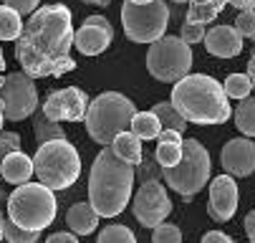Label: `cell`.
<instances>
[{
    "instance_id": "obj_1",
    "label": "cell",
    "mask_w": 255,
    "mask_h": 243,
    "mask_svg": "<svg viewBox=\"0 0 255 243\" xmlns=\"http://www.w3.org/2000/svg\"><path fill=\"white\" fill-rule=\"evenodd\" d=\"M74 36V15L68 5H43L23 25L15 41V58L30 79H58L76 68V61L71 58Z\"/></svg>"
},
{
    "instance_id": "obj_30",
    "label": "cell",
    "mask_w": 255,
    "mask_h": 243,
    "mask_svg": "<svg viewBox=\"0 0 255 243\" xmlns=\"http://www.w3.org/2000/svg\"><path fill=\"white\" fill-rule=\"evenodd\" d=\"M162 165L157 162V157H144L136 165V180L139 183H149V180H159L162 178Z\"/></svg>"
},
{
    "instance_id": "obj_17",
    "label": "cell",
    "mask_w": 255,
    "mask_h": 243,
    "mask_svg": "<svg viewBox=\"0 0 255 243\" xmlns=\"http://www.w3.org/2000/svg\"><path fill=\"white\" fill-rule=\"evenodd\" d=\"M35 172V165L33 160L18 150V152H10L3 162H0V175H3L10 185H23V183H30V175Z\"/></svg>"
},
{
    "instance_id": "obj_23",
    "label": "cell",
    "mask_w": 255,
    "mask_h": 243,
    "mask_svg": "<svg viewBox=\"0 0 255 243\" xmlns=\"http://www.w3.org/2000/svg\"><path fill=\"white\" fill-rule=\"evenodd\" d=\"M23 15L10 5H0V41H18L23 33Z\"/></svg>"
},
{
    "instance_id": "obj_3",
    "label": "cell",
    "mask_w": 255,
    "mask_h": 243,
    "mask_svg": "<svg viewBox=\"0 0 255 243\" xmlns=\"http://www.w3.org/2000/svg\"><path fill=\"white\" fill-rule=\"evenodd\" d=\"M172 104L190 124H225L233 112L225 86L207 74L179 79L172 89Z\"/></svg>"
},
{
    "instance_id": "obj_22",
    "label": "cell",
    "mask_w": 255,
    "mask_h": 243,
    "mask_svg": "<svg viewBox=\"0 0 255 243\" xmlns=\"http://www.w3.org/2000/svg\"><path fill=\"white\" fill-rule=\"evenodd\" d=\"M139 140L144 142V140H157V137L164 132L162 129V122H159V117L149 109V112H136L134 114V119H131V127H129Z\"/></svg>"
},
{
    "instance_id": "obj_20",
    "label": "cell",
    "mask_w": 255,
    "mask_h": 243,
    "mask_svg": "<svg viewBox=\"0 0 255 243\" xmlns=\"http://www.w3.org/2000/svg\"><path fill=\"white\" fill-rule=\"evenodd\" d=\"M112 150L124 160V162H131L134 167L144 160V150H141V140L131 132V129H127V132H122L117 140L112 142Z\"/></svg>"
},
{
    "instance_id": "obj_10",
    "label": "cell",
    "mask_w": 255,
    "mask_h": 243,
    "mask_svg": "<svg viewBox=\"0 0 255 243\" xmlns=\"http://www.w3.org/2000/svg\"><path fill=\"white\" fill-rule=\"evenodd\" d=\"M131 213L144 228H157L172 213V200L167 195V185L159 180L141 183V188L131 198Z\"/></svg>"
},
{
    "instance_id": "obj_39",
    "label": "cell",
    "mask_w": 255,
    "mask_h": 243,
    "mask_svg": "<svg viewBox=\"0 0 255 243\" xmlns=\"http://www.w3.org/2000/svg\"><path fill=\"white\" fill-rule=\"evenodd\" d=\"M230 5L238 10H255V0H230Z\"/></svg>"
},
{
    "instance_id": "obj_4",
    "label": "cell",
    "mask_w": 255,
    "mask_h": 243,
    "mask_svg": "<svg viewBox=\"0 0 255 243\" xmlns=\"http://www.w3.org/2000/svg\"><path fill=\"white\" fill-rule=\"evenodd\" d=\"M134 114H136V107L129 96L119 91H104L89 104L84 124L96 145L112 147L117 137L131 127Z\"/></svg>"
},
{
    "instance_id": "obj_38",
    "label": "cell",
    "mask_w": 255,
    "mask_h": 243,
    "mask_svg": "<svg viewBox=\"0 0 255 243\" xmlns=\"http://www.w3.org/2000/svg\"><path fill=\"white\" fill-rule=\"evenodd\" d=\"M245 233H248L250 243H255V211H250L245 216Z\"/></svg>"
},
{
    "instance_id": "obj_31",
    "label": "cell",
    "mask_w": 255,
    "mask_h": 243,
    "mask_svg": "<svg viewBox=\"0 0 255 243\" xmlns=\"http://www.w3.org/2000/svg\"><path fill=\"white\" fill-rule=\"evenodd\" d=\"M152 243H182V231L172 223H159L152 233Z\"/></svg>"
},
{
    "instance_id": "obj_11",
    "label": "cell",
    "mask_w": 255,
    "mask_h": 243,
    "mask_svg": "<svg viewBox=\"0 0 255 243\" xmlns=\"http://www.w3.org/2000/svg\"><path fill=\"white\" fill-rule=\"evenodd\" d=\"M0 96L5 101V117L10 122L28 119L38 109V89L25 71L8 74L3 89H0Z\"/></svg>"
},
{
    "instance_id": "obj_18",
    "label": "cell",
    "mask_w": 255,
    "mask_h": 243,
    "mask_svg": "<svg viewBox=\"0 0 255 243\" xmlns=\"http://www.w3.org/2000/svg\"><path fill=\"white\" fill-rule=\"evenodd\" d=\"M99 213H96V208L91 203H76V205H71L68 208V213H66V226L71 233H76V236H89L96 231L99 226Z\"/></svg>"
},
{
    "instance_id": "obj_44",
    "label": "cell",
    "mask_w": 255,
    "mask_h": 243,
    "mask_svg": "<svg viewBox=\"0 0 255 243\" xmlns=\"http://www.w3.org/2000/svg\"><path fill=\"white\" fill-rule=\"evenodd\" d=\"M5 223H8V221H5V216H3V211H0V241H3V238H5Z\"/></svg>"
},
{
    "instance_id": "obj_19",
    "label": "cell",
    "mask_w": 255,
    "mask_h": 243,
    "mask_svg": "<svg viewBox=\"0 0 255 243\" xmlns=\"http://www.w3.org/2000/svg\"><path fill=\"white\" fill-rule=\"evenodd\" d=\"M157 162L162 167H174L179 165L182 155H185V140H182V132H174V129H164L159 137H157Z\"/></svg>"
},
{
    "instance_id": "obj_33",
    "label": "cell",
    "mask_w": 255,
    "mask_h": 243,
    "mask_svg": "<svg viewBox=\"0 0 255 243\" xmlns=\"http://www.w3.org/2000/svg\"><path fill=\"white\" fill-rule=\"evenodd\" d=\"M235 28L243 38H255V10H240L235 18Z\"/></svg>"
},
{
    "instance_id": "obj_15",
    "label": "cell",
    "mask_w": 255,
    "mask_h": 243,
    "mask_svg": "<svg viewBox=\"0 0 255 243\" xmlns=\"http://www.w3.org/2000/svg\"><path fill=\"white\" fill-rule=\"evenodd\" d=\"M220 165L225 167L228 175L233 178H248L255 172V145L250 137H238V140H228L223 152H220Z\"/></svg>"
},
{
    "instance_id": "obj_2",
    "label": "cell",
    "mask_w": 255,
    "mask_h": 243,
    "mask_svg": "<svg viewBox=\"0 0 255 243\" xmlns=\"http://www.w3.org/2000/svg\"><path fill=\"white\" fill-rule=\"evenodd\" d=\"M136 167L124 162L112 147H104L89 172V203L101 218H117L131 200Z\"/></svg>"
},
{
    "instance_id": "obj_5",
    "label": "cell",
    "mask_w": 255,
    "mask_h": 243,
    "mask_svg": "<svg viewBox=\"0 0 255 243\" xmlns=\"http://www.w3.org/2000/svg\"><path fill=\"white\" fill-rule=\"evenodd\" d=\"M56 195L43 183H23L8 198V218L28 231H46L56 221Z\"/></svg>"
},
{
    "instance_id": "obj_42",
    "label": "cell",
    "mask_w": 255,
    "mask_h": 243,
    "mask_svg": "<svg viewBox=\"0 0 255 243\" xmlns=\"http://www.w3.org/2000/svg\"><path fill=\"white\" fill-rule=\"evenodd\" d=\"M81 3H86V5H96V8H106V5H112V0H81Z\"/></svg>"
},
{
    "instance_id": "obj_45",
    "label": "cell",
    "mask_w": 255,
    "mask_h": 243,
    "mask_svg": "<svg viewBox=\"0 0 255 243\" xmlns=\"http://www.w3.org/2000/svg\"><path fill=\"white\" fill-rule=\"evenodd\" d=\"M131 3H139V5H144V3H152V0H131Z\"/></svg>"
},
{
    "instance_id": "obj_13",
    "label": "cell",
    "mask_w": 255,
    "mask_h": 243,
    "mask_svg": "<svg viewBox=\"0 0 255 243\" xmlns=\"http://www.w3.org/2000/svg\"><path fill=\"white\" fill-rule=\"evenodd\" d=\"M114 38V28L112 23H109L104 15H89L84 20V25L76 30L74 36V46L79 53L84 56H99L109 48V43H112Z\"/></svg>"
},
{
    "instance_id": "obj_29",
    "label": "cell",
    "mask_w": 255,
    "mask_h": 243,
    "mask_svg": "<svg viewBox=\"0 0 255 243\" xmlns=\"http://www.w3.org/2000/svg\"><path fill=\"white\" fill-rule=\"evenodd\" d=\"M41 233H43V231L20 228V226L13 223V221L5 223V241H8V243H38V241H41Z\"/></svg>"
},
{
    "instance_id": "obj_46",
    "label": "cell",
    "mask_w": 255,
    "mask_h": 243,
    "mask_svg": "<svg viewBox=\"0 0 255 243\" xmlns=\"http://www.w3.org/2000/svg\"><path fill=\"white\" fill-rule=\"evenodd\" d=\"M172 3H179L182 5V3H187V0H172Z\"/></svg>"
},
{
    "instance_id": "obj_40",
    "label": "cell",
    "mask_w": 255,
    "mask_h": 243,
    "mask_svg": "<svg viewBox=\"0 0 255 243\" xmlns=\"http://www.w3.org/2000/svg\"><path fill=\"white\" fill-rule=\"evenodd\" d=\"M248 76H250L253 89H255V53H253V56H250V61H248Z\"/></svg>"
},
{
    "instance_id": "obj_28",
    "label": "cell",
    "mask_w": 255,
    "mask_h": 243,
    "mask_svg": "<svg viewBox=\"0 0 255 243\" xmlns=\"http://www.w3.org/2000/svg\"><path fill=\"white\" fill-rule=\"evenodd\" d=\"M223 86H225V91H228L230 99H245V96H250L253 81H250L248 74H230Z\"/></svg>"
},
{
    "instance_id": "obj_41",
    "label": "cell",
    "mask_w": 255,
    "mask_h": 243,
    "mask_svg": "<svg viewBox=\"0 0 255 243\" xmlns=\"http://www.w3.org/2000/svg\"><path fill=\"white\" fill-rule=\"evenodd\" d=\"M3 84H5V56L0 51V89H3Z\"/></svg>"
},
{
    "instance_id": "obj_21",
    "label": "cell",
    "mask_w": 255,
    "mask_h": 243,
    "mask_svg": "<svg viewBox=\"0 0 255 243\" xmlns=\"http://www.w3.org/2000/svg\"><path fill=\"white\" fill-rule=\"evenodd\" d=\"M187 20L190 23H212L217 15L225 10L230 0H187Z\"/></svg>"
},
{
    "instance_id": "obj_36",
    "label": "cell",
    "mask_w": 255,
    "mask_h": 243,
    "mask_svg": "<svg viewBox=\"0 0 255 243\" xmlns=\"http://www.w3.org/2000/svg\"><path fill=\"white\" fill-rule=\"evenodd\" d=\"M200 243H235V241H233L230 236H225L223 231H210V233L202 236Z\"/></svg>"
},
{
    "instance_id": "obj_9",
    "label": "cell",
    "mask_w": 255,
    "mask_h": 243,
    "mask_svg": "<svg viewBox=\"0 0 255 243\" xmlns=\"http://www.w3.org/2000/svg\"><path fill=\"white\" fill-rule=\"evenodd\" d=\"M192 68V46L179 36H162L149 43L147 53V71L162 84H177L185 79Z\"/></svg>"
},
{
    "instance_id": "obj_32",
    "label": "cell",
    "mask_w": 255,
    "mask_h": 243,
    "mask_svg": "<svg viewBox=\"0 0 255 243\" xmlns=\"http://www.w3.org/2000/svg\"><path fill=\"white\" fill-rule=\"evenodd\" d=\"M205 36H207V30H205V23H190V20H185V23H182L179 38L185 41V43L195 46V43L205 41Z\"/></svg>"
},
{
    "instance_id": "obj_35",
    "label": "cell",
    "mask_w": 255,
    "mask_h": 243,
    "mask_svg": "<svg viewBox=\"0 0 255 243\" xmlns=\"http://www.w3.org/2000/svg\"><path fill=\"white\" fill-rule=\"evenodd\" d=\"M38 3L41 0H5V5H10L20 15H33L35 10H38Z\"/></svg>"
},
{
    "instance_id": "obj_34",
    "label": "cell",
    "mask_w": 255,
    "mask_h": 243,
    "mask_svg": "<svg viewBox=\"0 0 255 243\" xmlns=\"http://www.w3.org/2000/svg\"><path fill=\"white\" fill-rule=\"evenodd\" d=\"M23 145H20V134L15 132H0V162H3L10 152H18Z\"/></svg>"
},
{
    "instance_id": "obj_6",
    "label": "cell",
    "mask_w": 255,
    "mask_h": 243,
    "mask_svg": "<svg viewBox=\"0 0 255 243\" xmlns=\"http://www.w3.org/2000/svg\"><path fill=\"white\" fill-rule=\"evenodd\" d=\"M33 165L38 183L48 185L51 190H66L81 175V157L68 140H51L38 145Z\"/></svg>"
},
{
    "instance_id": "obj_43",
    "label": "cell",
    "mask_w": 255,
    "mask_h": 243,
    "mask_svg": "<svg viewBox=\"0 0 255 243\" xmlns=\"http://www.w3.org/2000/svg\"><path fill=\"white\" fill-rule=\"evenodd\" d=\"M8 117H5V101H3V96H0V132H3V122H5Z\"/></svg>"
},
{
    "instance_id": "obj_27",
    "label": "cell",
    "mask_w": 255,
    "mask_h": 243,
    "mask_svg": "<svg viewBox=\"0 0 255 243\" xmlns=\"http://www.w3.org/2000/svg\"><path fill=\"white\" fill-rule=\"evenodd\" d=\"M96 243H136V236L129 231V226L114 223V226H106L99 233V241Z\"/></svg>"
},
{
    "instance_id": "obj_8",
    "label": "cell",
    "mask_w": 255,
    "mask_h": 243,
    "mask_svg": "<svg viewBox=\"0 0 255 243\" xmlns=\"http://www.w3.org/2000/svg\"><path fill=\"white\" fill-rule=\"evenodd\" d=\"M122 25L127 38L134 43H154L167 36L169 25V5L167 0H152V3H127L122 5Z\"/></svg>"
},
{
    "instance_id": "obj_26",
    "label": "cell",
    "mask_w": 255,
    "mask_h": 243,
    "mask_svg": "<svg viewBox=\"0 0 255 243\" xmlns=\"http://www.w3.org/2000/svg\"><path fill=\"white\" fill-rule=\"evenodd\" d=\"M33 129H35V140H38V145L51 142V140H66V132H63L61 122L48 119V117L43 114V109H41V114H35Z\"/></svg>"
},
{
    "instance_id": "obj_25",
    "label": "cell",
    "mask_w": 255,
    "mask_h": 243,
    "mask_svg": "<svg viewBox=\"0 0 255 243\" xmlns=\"http://www.w3.org/2000/svg\"><path fill=\"white\" fill-rule=\"evenodd\" d=\"M233 117H235V127L245 137H253V140H255V96L240 99V104L235 107Z\"/></svg>"
},
{
    "instance_id": "obj_12",
    "label": "cell",
    "mask_w": 255,
    "mask_h": 243,
    "mask_svg": "<svg viewBox=\"0 0 255 243\" xmlns=\"http://www.w3.org/2000/svg\"><path fill=\"white\" fill-rule=\"evenodd\" d=\"M89 104H91L89 96L79 86H66V89L51 91L46 101L41 104V109L53 122H84Z\"/></svg>"
},
{
    "instance_id": "obj_14",
    "label": "cell",
    "mask_w": 255,
    "mask_h": 243,
    "mask_svg": "<svg viewBox=\"0 0 255 243\" xmlns=\"http://www.w3.org/2000/svg\"><path fill=\"white\" fill-rule=\"evenodd\" d=\"M238 183L233 180V175H217L210 183V203H207V213L217 221V223H225L235 216L238 211Z\"/></svg>"
},
{
    "instance_id": "obj_16",
    "label": "cell",
    "mask_w": 255,
    "mask_h": 243,
    "mask_svg": "<svg viewBox=\"0 0 255 243\" xmlns=\"http://www.w3.org/2000/svg\"><path fill=\"white\" fill-rule=\"evenodd\" d=\"M205 48L217 58H235L243 53V36L235 25H215L205 36Z\"/></svg>"
},
{
    "instance_id": "obj_37",
    "label": "cell",
    "mask_w": 255,
    "mask_h": 243,
    "mask_svg": "<svg viewBox=\"0 0 255 243\" xmlns=\"http://www.w3.org/2000/svg\"><path fill=\"white\" fill-rule=\"evenodd\" d=\"M46 243H79L76 233H66V231H58V233H51Z\"/></svg>"
},
{
    "instance_id": "obj_24",
    "label": "cell",
    "mask_w": 255,
    "mask_h": 243,
    "mask_svg": "<svg viewBox=\"0 0 255 243\" xmlns=\"http://www.w3.org/2000/svg\"><path fill=\"white\" fill-rule=\"evenodd\" d=\"M152 112L159 117L162 129H174V132H182V134L187 132V124H190V122L177 112V107H174L172 101H159V104H154Z\"/></svg>"
},
{
    "instance_id": "obj_7",
    "label": "cell",
    "mask_w": 255,
    "mask_h": 243,
    "mask_svg": "<svg viewBox=\"0 0 255 243\" xmlns=\"http://www.w3.org/2000/svg\"><path fill=\"white\" fill-rule=\"evenodd\" d=\"M210 170H212L210 152L205 150V145H200V140L190 137V140H185V155H182L179 165L164 167L162 180L169 185V190H174L185 200H190L207 185Z\"/></svg>"
}]
</instances>
